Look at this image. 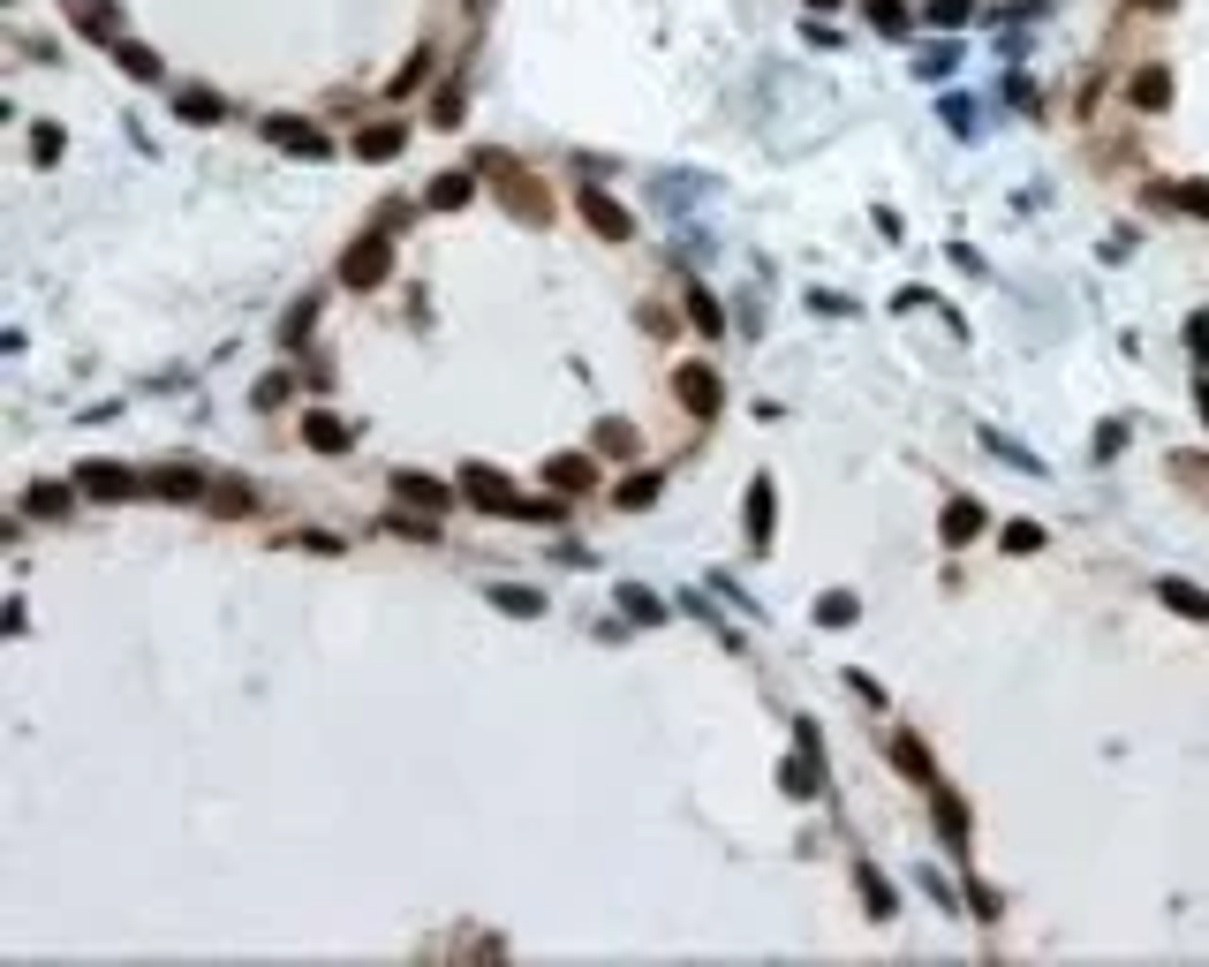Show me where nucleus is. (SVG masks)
I'll list each match as a JSON object with an SVG mask.
<instances>
[{"label":"nucleus","mask_w":1209,"mask_h":967,"mask_svg":"<svg viewBox=\"0 0 1209 967\" xmlns=\"http://www.w3.org/2000/svg\"><path fill=\"white\" fill-rule=\"evenodd\" d=\"M461 492H469V507H492V514H529V499H514L499 469H469V476H461Z\"/></svg>","instance_id":"obj_1"},{"label":"nucleus","mask_w":1209,"mask_h":967,"mask_svg":"<svg viewBox=\"0 0 1209 967\" xmlns=\"http://www.w3.org/2000/svg\"><path fill=\"white\" fill-rule=\"evenodd\" d=\"M386 265H393V250H386V235H363L356 250H348V265H341V280L348 288H378L386 280Z\"/></svg>","instance_id":"obj_2"},{"label":"nucleus","mask_w":1209,"mask_h":967,"mask_svg":"<svg viewBox=\"0 0 1209 967\" xmlns=\"http://www.w3.org/2000/svg\"><path fill=\"white\" fill-rule=\"evenodd\" d=\"M76 484H84L91 499H129V492H137V476L114 469V461H84V469H76Z\"/></svg>","instance_id":"obj_3"},{"label":"nucleus","mask_w":1209,"mask_h":967,"mask_svg":"<svg viewBox=\"0 0 1209 967\" xmlns=\"http://www.w3.org/2000/svg\"><path fill=\"white\" fill-rule=\"evenodd\" d=\"M582 212H590V227L597 235H613V242H628V212H620L605 189H582Z\"/></svg>","instance_id":"obj_4"},{"label":"nucleus","mask_w":1209,"mask_h":967,"mask_svg":"<svg viewBox=\"0 0 1209 967\" xmlns=\"http://www.w3.org/2000/svg\"><path fill=\"white\" fill-rule=\"evenodd\" d=\"M681 401L696 408V416H711V408H718V378L703 371V363H688V371H681Z\"/></svg>","instance_id":"obj_5"},{"label":"nucleus","mask_w":1209,"mask_h":967,"mask_svg":"<svg viewBox=\"0 0 1209 967\" xmlns=\"http://www.w3.org/2000/svg\"><path fill=\"white\" fill-rule=\"evenodd\" d=\"M401 144H409V129H401V121H378V129H363V136H356V152H363V159H393Z\"/></svg>","instance_id":"obj_6"},{"label":"nucleus","mask_w":1209,"mask_h":967,"mask_svg":"<svg viewBox=\"0 0 1209 967\" xmlns=\"http://www.w3.org/2000/svg\"><path fill=\"white\" fill-rule=\"evenodd\" d=\"M393 492L409 499V507H446V484H431V476H416V469L393 476Z\"/></svg>","instance_id":"obj_7"},{"label":"nucleus","mask_w":1209,"mask_h":967,"mask_svg":"<svg viewBox=\"0 0 1209 967\" xmlns=\"http://www.w3.org/2000/svg\"><path fill=\"white\" fill-rule=\"evenodd\" d=\"M303 439L318 446V454H341V446H348V431L333 424V416H325V408H310V416H303Z\"/></svg>","instance_id":"obj_8"},{"label":"nucleus","mask_w":1209,"mask_h":967,"mask_svg":"<svg viewBox=\"0 0 1209 967\" xmlns=\"http://www.w3.org/2000/svg\"><path fill=\"white\" fill-rule=\"evenodd\" d=\"M545 476H552V484H560V492H590V484H597V469H590V461H582V454H560V461H552Z\"/></svg>","instance_id":"obj_9"},{"label":"nucleus","mask_w":1209,"mask_h":967,"mask_svg":"<svg viewBox=\"0 0 1209 967\" xmlns=\"http://www.w3.org/2000/svg\"><path fill=\"white\" fill-rule=\"evenodd\" d=\"M273 144H288V152H325V136L310 129V121H273Z\"/></svg>","instance_id":"obj_10"},{"label":"nucleus","mask_w":1209,"mask_h":967,"mask_svg":"<svg viewBox=\"0 0 1209 967\" xmlns=\"http://www.w3.org/2000/svg\"><path fill=\"white\" fill-rule=\"evenodd\" d=\"M975 529H983V507H975V499H953V507H945V537H975Z\"/></svg>","instance_id":"obj_11"},{"label":"nucleus","mask_w":1209,"mask_h":967,"mask_svg":"<svg viewBox=\"0 0 1209 967\" xmlns=\"http://www.w3.org/2000/svg\"><path fill=\"white\" fill-rule=\"evenodd\" d=\"M197 484H205L197 469H159V484H152V492H159V499H197Z\"/></svg>","instance_id":"obj_12"},{"label":"nucleus","mask_w":1209,"mask_h":967,"mask_svg":"<svg viewBox=\"0 0 1209 967\" xmlns=\"http://www.w3.org/2000/svg\"><path fill=\"white\" fill-rule=\"evenodd\" d=\"M431 204H439V212H454V204H469V174H439V189H431Z\"/></svg>","instance_id":"obj_13"},{"label":"nucleus","mask_w":1209,"mask_h":967,"mask_svg":"<svg viewBox=\"0 0 1209 967\" xmlns=\"http://www.w3.org/2000/svg\"><path fill=\"white\" fill-rule=\"evenodd\" d=\"M1164 597H1172L1187 620H1209V597H1202V590H1187V582H1164Z\"/></svg>","instance_id":"obj_14"},{"label":"nucleus","mask_w":1209,"mask_h":967,"mask_svg":"<svg viewBox=\"0 0 1209 967\" xmlns=\"http://www.w3.org/2000/svg\"><path fill=\"white\" fill-rule=\"evenodd\" d=\"M749 537L756 544L771 537V484H756V499H749Z\"/></svg>","instance_id":"obj_15"},{"label":"nucleus","mask_w":1209,"mask_h":967,"mask_svg":"<svg viewBox=\"0 0 1209 967\" xmlns=\"http://www.w3.org/2000/svg\"><path fill=\"white\" fill-rule=\"evenodd\" d=\"M1164 91H1172V84H1164V68H1141V76H1134V99L1141 106H1164Z\"/></svg>","instance_id":"obj_16"},{"label":"nucleus","mask_w":1209,"mask_h":967,"mask_svg":"<svg viewBox=\"0 0 1209 967\" xmlns=\"http://www.w3.org/2000/svg\"><path fill=\"white\" fill-rule=\"evenodd\" d=\"M174 106L197 114V121H220V99H212V91H174Z\"/></svg>","instance_id":"obj_17"},{"label":"nucleus","mask_w":1209,"mask_h":967,"mask_svg":"<svg viewBox=\"0 0 1209 967\" xmlns=\"http://www.w3.org/2000/svg\"><path fill=\"white\" fill-rule=\"evenodd\" d=\"M869 16H877V31H907V8H900V0H869Z\"/></svg>","instance_id":"obj_18"},{"label":"nucleus","mask_w":1209,"mask_h":967,"mask_svg":"<svg viewBox=\"0 0 1209 967\" xmlns=\"http://www.w3.org/2000/svg\"><path fill=\"white\" fill-rule=\"evenodd\" d=\"M121 61H129V76H159V61L144 46H121Z\"/></svg>","instance_id":"obj_19"},{"label":"nucleus","mask_w":1209,"mask_h":967,"mask_svg":"<svg viewBox=\"0 0 1209 967\" xmlns=\"http://www.w3.org/2000/svg\"><path fill=\"white\" fill-rule=\"evenodd\" d=\"M31 514H69V492H31Z\"/></svg>","instance_id":"obj_20"},{"label":"nucleus","mask_w":1209,"mask_h":967,"mask_svg":"<svg viewBox=\"0 0 1209 967\" xmlns=\"http://www.w3.org/2000/svg\"><path fill=\"white\" fill-rule=\"evenodd\" d=\"M817 8H839V0H817Z\"/></svg>","instance_id":"obj_21"}]
</instances>
